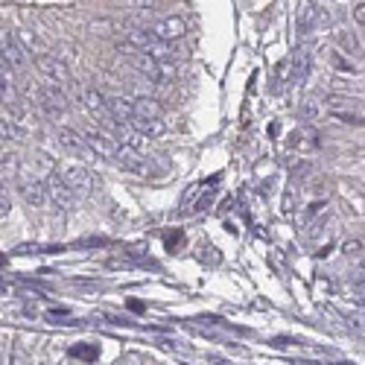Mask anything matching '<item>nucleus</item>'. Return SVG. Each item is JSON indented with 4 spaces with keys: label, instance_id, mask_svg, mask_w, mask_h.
Wrapping results in <instances>:
<instances>
[{
    "label": "nucleus",
    "instance_id": "obj_7",
    "mask_svg": "<svg viewBox=\"0 0 365 365\" xmlns=\"http://www.w3.org/2000/svg\"><path fill=\"white\" fill-rule=\"evenodd\" d=\"M47 196H53V202H56L59 208H64V210L76 205V193H73V190L59 178L56 170L50 173V178H47Z\"/></svg>",
    "mask_w": 365,
    "mask_h": 365
},
{
    "label": "nucleus",
    "instance_id": "obj_1",
    "mask_svg": "<svg viewBox=\"0 0 365 365\" xmlns=\"http://www.w3.org/2000/svg\"><path fill=\"white\" fill-rule=\"evenodd\" d=\"M123 56H129V62H131V68L135 71H141L146 79H152V82H158V85H167V82H173L178 73H176V64L173 62H164V59H152L149 53H143V50H138V47H117Z\"/></svg>",
    "mask_w": 365,
    "mask_h": 365
},
{
    "label": "nucleus",
    "instance_id": "obj_11",
    "mask_svg": "<svg viewBox=\"0 0 365 365\" xmlns=\"http://www.w3.org/2000/svg\"><path fill=\"white\" fill-rule=\"evenodd\" d=\"M117 143L126 146L129 152H135V155H143V158L149 155V141L131 126H117Z\"/></svg>",
    "mask_w": 365,
    "mask_h": 365
},
{
    "label": "nucleus",
    "instance_id": "obj_26",
    "mask_svg": "<svg viewBox=\"0 0 365 365\" xmlns=\"http://www.w3.org/2000/svg\"><path fill=\"white\" fill-rule=\"evenodd\" d=\"M158 3V0H126V6H131V9H152Z\"/></svg>",
    "mask_w": 365,
    "mask_h": 365
},
{
    "label": "nucleus",
    "instance_id": "obj_6",
    "mask_svg": "<svg viewBox=\"0 0 365 365\" xmlns=\"http://www.w3.org/2000/svg\"><path fill=\"white\" fill-rule=\"evenodd\" d=\"M38 106L47 117H64V111H68V96H64L59 88H44L38 94Z\"/></svg>",
    "mask_w": 365,
    "mask_h": 365
},
{
    "label": "nucleus",
    "instance_id": "obj_27",
    "mask_svg": "<svg viewBox=\"0 0 365 365\" xmlns=\"http://www.w3.org/2000/svg\"><path fill=\"white\" fill-rule=\"evenodd\" d=\"M0 76H3V79H9V82H12V68H9V64H6L3 53H0Z\"/></svg>",
    "mask_w": 365,
    "mask_h": 365
},
{
    "label": "nucleus",
    "instance_id": "obj_8",
    "mask_svg": "<svg viewBox=\"0 0 365 365\" xmlns=\"http://www.w3.org/2000/svg\"><path fill=\"white\" fill-rule=\"evenodd\" d=\"M152 32L155 38H161V41H181L187 36V24L181 21V18H161L158 24H152Z\"/></svg>",
    "mask_w": 365,
    "mask_h": 365
},
{
    "label": "nucleus",
    "instance_id": "obj_10",
    "mask_svg": "<svg viewBox=\"0 0 365 365\" xmlns=\"http://www.w3.org/2000/svg\"><path fill=\"white\" fill-rule=\"evenodd\" d=\"M56 141H59L62 149H68L71 155H82V158L94 155V149L85 143V138L76 135V131H71V129H56Z\"/></svg>",
    "mask_w": 365,
    "mask_h": 365
},
{
    "label": "nucleus",
    "instance_id": "obj_20",
    "mask_svg": "<svg viewBox=\"0 0 365 365\" xmlns=\"http://www.w3.org/2000/svg\"><path fill=\"white\" fill-rule=\"evenodd\" d=\"M24 138L27 135L18 123L9 120V117H0V141H24Z\"/></svg>",
    "mask_w": 365,
    "mask_h": 365
},
{
    "label": "nucleus",
    "instance_id": "obj_14",
    "mask_svg": "<svg viewBox=\"0 0 365 365\" xmlns=\"http://www.w3.org/2000/svg\"><path fill=\"white\" fill-rule=\"evenodd\" d=\"M82 103H85V108H88V111L94 114V117H99V120H111L106 96L99 94L96 88H85V91H82Z\"/></svg>",
    "mask_w": 365,
    "mask_h": 365
},
{
    "label": "nucleus",
    "instance_id": "obj_18",
    "mask_svg": "<svg viewBox=\"0 0 365 365\" xmlns=\"http://www.w3.org/2000/svg\"><path fill=\"white\" fill-rule=\"evenodd\" d=\"M15 41H18V44L24 47V53H32V56L44 53L41 44H38V38L32 36V29H18V32H15Z\"/></svg>",
    "mask_w": 365,
    "mask_h": 365
},
{
    "label": "nucleus",
    "instance_id": "obj_17",
    "mask_svg": "<svg viewBox=\"0 0 365 365\" xmlns=\"http://www.w3.org/2000/svg\"><path fill=\"white\" fill-rule=\"evenodd\" d=\"M135 117H161V103L149 96H135Z\"/></svg>",
    "mask_w": 365,
    "mask_h": 365
},
{
    "label": "nucleus",
    "instance_id": "obj_3",
    "mask_svg": "<svg viewBox=\"0 0 365 365\" xmlns=\"http://www.w3.org/2000/svg\"><path fill=\"white\" fill-rule=\"evenodd\" d=\"M36 68L53 82V85H68V79H71V71H68V64H64L62 59L56 56H50V53H38L36 56Z\"/></svg>",
    "mask_w": 365,
    "mask_h": 365
},
{
    "label": "nucleus",
    "instance_id": "obj_21",
    "mask_svg": "<svg viewBox=\"0 0 365 365\" xmlns=\"http://www.w3.org/2000/svg\"><path fill=\"white\" fill-rule=\"evenodd\" d=\"M0 103H6V106H18V91L12 88V82L0 76Z\"/></svg>",
    "mask_w": 365,
    "mask_h": 365
},
{
    "label": "nucleus",
    "instance_id": "obj_13",
    "mask_svg": "<svg viewBox=\"0 0 365 365\" xmlns=\"http://www.w3.org/2000/svg\"><path fill=\"white\" fill-rule=\"evenodd\" d=\"M111 161H117L123 170H129V173H135V176H149L152 170H149V164H146V158L143 155H135V152H129V149H117V155H114Z\"/></svg>",
    "mask_w": 365,
    "mask_h": 365
},
{
    "label": "nucleus",
    "instance_id": "obj_12",
    "mask_svg": "<svg viewBox=\"0 0 365 365\" xmlns=\"http://www.w3.org/2000/svg\"><path fill=\"white\" fill-rule=\"evenodd\" d=\"M106 103L114 123H129L135 117V99L131 96H106Z\"/></svg>",
    "mask_w": 365,
    "mask_h": 365
},
{
    "label": "nucleus",
    "instance_id": "obj_22",
    "mask_svg": "<svg viewBox=\"0 0 365 365\" xmlns=\"http://www.w3.org/2000/svg\"><path fill=\"white\" fill-rule=\"evenodd\" d=\"M9 210H12V199H9V187L3 185V178H0V220L9 217Z\"/></svg>",
    "mask_w": 365,
    "mask_h": 365
},
{
    "label": "nucleus",
    "instance_id": "obj_28",
    "mask_svg": "<svg viewBox=\"0 0 365 365\" xmlns=\"http://www.w3.org/2000/svg\"><path fill=\"white\" fill-rule=\"evenodd\" d=\"M354 21H357V24H359V27H362V24H365V6H362V3H359V6H357V9H354Z\"/></svg>",
    "mask_w": 365,
    "mask_h": 365
},
{
    "label": "nucleus",
    "instance_id": "obj_4",
    "mask_svg": "<svg viewBox=\"0 0 365 365\" xmlns=\"http://www.w3.org/2000/svg\"><path fill=\"white\" fill-rule=\"evenodd\" d=\"M0 53H3L6 64L12 71H24L27 68V53H24V47L15 41V36L9 29H0Z\"/></svg>",
    "mask_w": 365,
    "mask_h": 365
},
{
    "label": "nucleus",
    "instance_id": "obj_5",
    "mask_svg": "<svg viewBox=\"0 0 365 365\" xmlns=\"http://www.w3.org/2000/svg\"><path fill=\"white\" fill-rule=\"evenodd\" d=\"M82 138H85V143L94 149V155H103V158H114L120 149L117 141H114L111 135H106V131H99V129H85Z\"/></svg>",
    "mask_w": 365,
    "mask_h": 365
},
{
    "label": "nucleus",
    "instance_id": "obj_2",
    "mask_svg": "<svg viewBox=\"0 0 365 365\" xmlns=\"http://www.w3.org/2000/svg\"><path fill=\"white\" fill-rule=\"evenodd\" d=\"M59 178L68 185L76 196H85L91 190V170L82 161H62L59 164Z\"/></svg>",
    "mask_w": 365,
    "mask_h": 365
},
{
    "label": "nucleus",
    "instance_id": "obj_24",
    "mask_svg": "<svg viewBox=\"0 0 365 365\" xmlns=\"http://www.w3.org/2000/svg\"><path fill=\"white\" fill-rule=\"evenodd\" d=\"M91 29L96 32V36H108V32L114 29V24H111V21H94Z\"/></svg>",
    "mask_w": 365,
    "mask_h": 365
},
{
    "label": "nucleus",
    "instance_id": "obj_16",
    "mask_svg": "<svg viewBox=\"0 0 365 365\" xmlns=\"http://www.w3.org/2000/svg\"><path fill=\"white\" fill-rule=\"evenodd\" d=\"M126 38H129V44H131V47L143 50V53H146V50L158 41V38H155L149 29H138V27H135V29H126Z\"/></svg>",
    "mask_w": 365,
    "mask_h": 365
},
{
    "label": "nucleus",
    "instance_id": "obj_23",
    "mask_svg": "<svg viewBox=\"0 0 365 365\" xmlns=\"http://www.w3.org/2000/svg\"><path fill=\"white\" fill-rule=\"evenodd\" d=\"M310 71V56L307 53H298L295 56V79H304Z\"/></svg>",
    "mask_w": 365,
    "mask_h": 365
},
{
    "label": "nucleus",
    "instance_id": "obj_9",
    "mask_svg": "<svg viewBox=\"0 0 365 365\" xmlns=\"http://www.w3.org/2000/svg\"><path fill=\"white\" fill-rule=\"evenodd\" d=\"M21 176V173H18ZM21 196H24V202L29 208H41L47 202V187H44V181L38 178H32V176H21V185H18Z\"/></svg>",
    "mask_w": 365,
    "mask_h": 365
},
{
    "label": "nucleus",
    "instance_id": "obj_25",
    "mask_svg": "<svg viewBox=\"0 0 365 365\" xmlns=\"http://www.w3.org/2000/svg\"><path fill=\"white\" fill-rule=\"evenodd\" d=\"M345 255H348V257H357V255H362V240H348V245H345Z\"/></svg>",
    "mask_w": 365,
    "mask_h": 365
},
{
    "label": "nucleus",
    "instance_id": "obj_15",
    "mask_svg": "<svg viewBox=\"0 0 365 365\" xmlns=\"http://www.w3.org/2000/svg\"><path fill=\"white\" fill-rule=\"evenodd\" d=\"M129 126L138 129L143 138H164V135H167V126H164L161 117H131Z\"/></svg>",
    "mask_w": 365,
    "mask_h": 365
},
{
    "label": "nucleus",
    "instance_id": "obj_19",
    "mask_svg": "<svg viewBox=\"0 0 365 365\" xmlns=\"http://www.w3.org/2000/svg\"><path fill=\"white\" fill-rule=\"evenodd\" d=\"M21 170V158L15 152H3L0 155V178H15Z\"/></svg>",
    "mask_w": 365,
    "mask_h": 365
}]
</instances>
